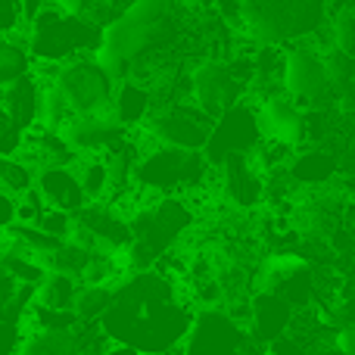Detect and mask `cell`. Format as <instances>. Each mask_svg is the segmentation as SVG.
<instances>
[{
    "label": "cell",
    "mask_w": 355,
    "mask_h": 355,
    "mask_svg": "<svg viewBox=\"0 0 355 355\" xmlns=\"http://www.w3.org/2000/svg\"><path fill=\"white\" fill-rule=\"evenodd\" d=\"M44 6H47V0H19V10H22V22H25V28H28V22L44 10Z\"/></svg>",
    "instance_id": "cell-33"
},
{
    "label": "cell",
    "mask_w": 355,
    "mask_h": 355,
    "mask_svg": "<svg viewBox=\"0 0 355 355\" xmlns=\"http://www.w3.org/2000/svg\"><path fill=\"white\" fill-rule=\"evenodd\" d=\"M110 302H112V287H81L72 312L78 315L81 324H97L103 318V312L110 309Z\"/></svg>",
    "instance_id": "cell-24"
},
{
    "label": "cell",
    "mask_w": 355,
    "mask_h": 355,
    "mask_svg": "<svg viewBox=\"0 0 355 355\" xmlns=\"http://www.w3.org/2000/svg\"><path fill=\"white\" fill-rule=\"evenodd\" d=\"M78 290H81V284L75 277L47 271V277L35 287V306L53 309V312H72L75 300H78Z\"/></svg>",
    "instance_id": "cell-20"
},
{
    "label": "cell",
    "mask_w": 355,
    "mask_h": 355,
    "mask_svg": "<svg viewBox=\"0 0 355 355\" xmlns=\"http://www.w3.org/2000/svg\"><path fill=\"white\" fill-rule=\"evenodd\" d=\"M327 50H337V53L355 56V3L343 0L337 10L327 12Z\"/></svg>",
    "instance_id": "cell-21"
},
{
    "label": "cell",
    "mask_w": 355,
    "mask_h": 355,
    "mask_svg": "<svg viewBox=\"0 0 355 355\" xmlns=\"http://www.w3.org/2000/svg\"><path fill=\"white\" fill-rule=\"evenodd\" d=\"M44 85H50L56 94H60L66 110H69V116H94V112L110 110L112 87H116L91 62V56H81V60L56 66L53 78L44 81Z\"/></svg>",
    "instance_id": "cell-7"
},
{
    "label": "cell",
    "mask_w": 355,
    "mask_h": 355,
    "mask_svg": "<svg viewBox=\"0 0 355 355\" xmlns=\"http://www.w3.org/2000/svg\"><path fill=\"white\" fill-rule=\"evenodd\" d=\"M31 227H37V231H44L47 237L62 240V243H66V240L72 237V231H75V215L60 212V209H44Z\"/></svg>",
    "instance_id": "cell-26"
},
{
    "label": "cell",
    "mask_w": 355,
    "mask_h": 355,
    "mask_svg": "<svg viewBox=\"0 0 355 355\" xmlns=\"http://www.w3.org/2000/svg\"><path fill=\"white\" fill-rule=\"evenodd\" d=\"M12 225H16V196L0 190V234L10 231Z\"/></svg>",
    "instance_id": "cell-31"
},
{
    "label": "cell",
    "mask_w": 355,
    "mask_h": 355,
    "mask_svg": "<svg viewBox=\"0 0 355 355\" xmlns=\"http://www.w3.org/2000/svg\"><path fill=\"white\" fill-rule=\"evenodd\" d=\"M131 184L144 196V202L162 200V196L190 200V196L209 190V184H212V166L206 162L202 153L172 150V147H150L137 159Z\"/></svg>",
    "instance_id": "cell-3"
},
{
    "label": "cell",
    "mask_w": 355,
    "mask_h": 355,
    "mask_svg": "<svg viewBox=\"0 0 355 355\" xmlns=\"http://www.w3.org/2000/svg\"><path fill=\"white\" fill-rule=\"evenodd\" d=\"M212 119L202 110H196L190 100H168L156 103L147 122L141 125V135L150 141V147H172V150H190L202 153L212 131Z\"/></svg>",
    "instance_id": "cell-5"
},
{
    "label": "cell",
    "mask_w": 355,
    "mask_h": 355,
    "mask_svg": "<svg viewBox=\"0 0 355 355\" xmlns=\"http://www.w3.org/2000/svg\"><path fill=\"white\" fill-rule=\"evenodd\" d=\"M47 3L56 6L60 12H66V16H85L94 0H47Z\"/></svg>",
    "instance_id": "cell-32"
},
{
    "label": "cell",
    "mask_w": 355,
    "mask_h": 355,
    "mask_svg": "<svg viewBox=\"0 0 355 355\" xmlns=\"http://www.w3.org/2000/svg\"><path fill=\"white\" fill-rule=\"evenodd\" d=\"M259 144H262V135H259L252 103L240 100L237 106H231L227 112H221L215 119L212 131H209V141L202 147V156H206V162L212 168H218L227 156H250Z\"/></svg>",
    "instance_id": "cell-9"
},
{
    "label": "cell",
    "mask_w": 355,
    "mask_h": 355,
    "mask_svg": "<svg viewBox=\"0 0 355 355\" xmlns=\"http://www.w3.org/2000/svg\"><path fill=\"white\" fill-rule=\"evenodd\" d=\"M22 141H25V131L19 125H12L10 119L0 122V156L3 159H16L19 150H22Z\"/></svg>",
    "instance_id": "cell-28"
},
{
    "label": "cell",
    "mask_w": 355,
    "mask_h": 355,
    "mask_svg": "<svg viewBox=\"0 0 355 355\" xmlns=\"http://www.w3.org/2000/svg\"><path fill=\"white\" fill-rule=\"evenodd\" d=\"M327 349L334 355H355V327H334Z\"/></svg>",
    "instance_id": "cell-30"
},
{
    "label": "cell",
    "mask_w": 355,
    "mask_h": 355,
    "mask_svg": "<svg viewBox=\"0 0 355 355\" xmlns=\"http://www.w3.org/2000/svg\"><path fill=\"white\" fill-rule=\"evenodd\" d=\"M352 119H355V116H352Z\"/></svg>",
    "instance_id": "cell-37"
},
{
    "label": "cell",
    "mask_w": 355,
    "mask_h": 355,
    "mask_svg": "<svg viewBox=\"0 0 355 355\" xmlns=\"http://www.w3.org/2000/svg\"><path fill=\"white\" fill-rule=\"evenodd\" d=\"M25 28L19 0H0V37H19V31Z\"/></svg>",
    "instance_id": "cell-27"
},
{
    "label": "cell",
    "mask_w": 355,
    "mask_h": 355,
    "mask_svg": "<svg viewBox=\"0 0 355 355\" xmlns=\"http://www.w3.org/2000/svg\"><path fill=\"white\" fill-rule=\"evenodd\" d=\"M56 135L66 141L75 156H103L106 150L122 144L131 131L112 116V110H103L94 116H72Z\"/></svg>",
    "instance_id": "cell-12"
},
{
    "label": "cell",
    "mask_w": 355,
    "mask_h": 355,
    "mask_svg": "<svg viewBox=\"0 0 355 355\" xmlns=\"http://www.w3.org/2000/svg\"><path fill=\"white\" fill-rule=\"evenodd\" d=\"M97 41L100 25L85 16H66L50 3L25 28V47H28L31 62H47V66H62V62L91 56Z\"/></svg>",
    "instance_id": "cell-4"
},
{
    "label": "cell",
    "mask_w": 355,
    "mask_h": 355,
    "mask_svg": "<svg viewBox=\"0 0 355 355\" xmlns=\"http://www.w3.org/2000/svg\"><path fill=\"white\" fill-rule=\"evenodd\" d=\"M284 50L281 60V81L277 91L287 100H293L302 112L309 110H324L327 94H331V81H327L324 56L318 47H309V41L290 44Z\"/></svg>",
    "instance_id": "cell-6"
},
{
    "label": "cell",
    "mask_w": 355,
    "mask_h": 355,
    "mask_svg": "<svg viewBox=\"0 0 355 355\" xmlns=\"http://www.w3.org/2000/svg\"><path fill=\"white\" fill-rule=\"evenodd\" d=\"M0 103H3V116L22 131H31L37 125V103H41V81L35 75H22L12 85L0 91Z\"/></svg>",
    "instance_id": "cell-18"
},
{
    "label": "cell",
    "mask_w": 355,
    "mask_h": 355,
    "mask_svg": "<svg viewBox=\"0 0 355 355\" xmlns=\"http://www.w3.org/2000/svg\"><path fill=\"white\" fill-rule=\"evenodd\" d=\"M218 172V190L234 212H250L259 202H265V178L259 175L250 156H227Z\"/></svg>",
    "instance_id": "cell-13"
},
{
    "label": "cell",
    "mask_w": 355,
    "mask_h": 355,
    "mask_svg": "<svg viewBox=\"0 0 355 355\" xmlns=\"http://www.w3.org/2000/svg\"><path fill=\"white\" fill-rule=\"evenodd\" d=\"M187 100L215 122L221 112L246 100V87L237 85L225 56H202L187 72Z\"/></svg>",
    "instance_id": "cell-8"
},
{
    "label": "cell",
    "mask_w": 355,
    "mask_h": 355,
    "mask_svg": "<svg viewBox=\"0 0 355 355\" xmlns=\"http://www.w3.org/2000/svg\"><path fill=\"white\" fill-rule=\"evenodd\" d=\"M3 119H6V116H3V103H0V122H3Z\"/></svg>",
    "instance_id": "cell-36"
},
{
    "label": "cell",
    "mask_w": 355,
    "mask_h": 355,
    "mask_svg": "<svg viewBox=\"0 0 355 355\" xmlns=\"http://www.w3.org/2000/svg\"><path fill=\"white\" fill-rule=\"evenodd\" d=\"M175 12V0H128L119 16L131 19L137 25H147V28H156V25L168 22Z\"/></svg>",
    "instance_id": "cell-23"
},
{
    "label": "cell",
    "mask_w": 355,
    "mask_h": 355,
    "mask_svg": "<svg viewBox=\"0 0 355 355\" xmlns=\"http://www.w3.org/2000/svg\"><path fill=\"white\" fill-rule=\"evenodd\" d=\"M343 172V162L334 150L327 147H306L296 150L293 159L287 166V178L293 187H309V190H324Z\"/></svg>",
    "instance_id": "cell-16"
},
{
    "label": "cell",
    "mask_w": 355,
    "mask_h": 355,
    "mask_svg": "<svg viewBox=\"0 0 355 355\" xmlns=\"http://www.w3.org/2000/svg\"><path fill=\"white\" fill-rule=\"evenodd\" d=\"M106 337L97 324H78L60 334H25L16 355H103Z\"/></svg>",
    "instance_id": "cell-14"
},
{
    "label": "cell",
    "mask_w": 355,
    "mask_h": 355,
    "mask_svg": "<svg viewBox=\"0 0 355 355\" xmlns=\"http://www.w3.org/2000/svg\"><path fill=\"white\" fill-rule=\"evenodd\" d=\"M35 190L41 193L44 206L47 209H60V212L78 215L87 206V196L78 184L72 166H53V168H41L35 175Z\"/></svg>",
    "instance_id": "cell-17"
},
{
    "label": "cell",
    "mask_w": 355,
    "mask_h": 355,
    "mask_svg": "<svg viewBox=\"0 0 355 355\" xmlns=\"http://www.w3.org/2000/svg\"><path fill=\"white\" fill-rule=\"evenodd\" d=\"M293 315L296 312L277 293H252L250 296V324H246V337H250L256 346L275 343V340H281L290 334Z\"/></svg>",
    "instance_id": "cell-15"
},
{
    "label": "cell",
    "mask_w": 355,
    "mask_h": 355,
    "mask_svg": "<svg viewBox=\"0 0 355 355\" xmlns=\"http://www.w3.org/2000/svg\"><path fill=\"white\" fill-rule=\"evenodd\" d=\"M243 37L256 47H287L324 35L327 0H237Z\"/></svg>",
    "instance_id": "cell-2"
},
{
    "label": "cell",
    "mask_w": 355,
    "mask_h": 355,
    "mask_svg": "<svg viewBox=\"0 0 355 355\" xmlns=\"http://www.w3.org/2000/svg\"><path fill=\"white\" fill-rule=\"evenodd\" d=\"M156 106V97H153V87L147 85H137V81L125 78L119 81L116 87H112V116L119 119V122L125 125L128 131H137L144 122H147V116L153 112Z\"/></svg>",
    "instance_id": "cell-19"
},
{
    "label": "cell",
    "mask_w": 355,
    "mask_h": 355,
    "mask_svg": "<svg viewBox=\"0 0 355 355\" xmlns=\"http://www.w3.org/2000/svg\"><path fill=\"white\" fill-rule=\"evenodd\" d=\"M72 168L78 175V184L85 190L87 202H103L110 196V175H106V166L100 156H78Z\"/></svg>",
    "instance_id": "cell-22"
},
{
    "label": "cell",
    "mask_w": 355,
    "mask_h": 355,
    "mask_svg": "<svg viewBox=\"0 0 355 355\" xmlns=\"http://www.w3.org/2000/svg\"><path fill=\"white\" fill-rule=\"evenodd\" d=\"M103 355H141L137 349H128V346H119V343H106Z\"/></svg>",
    "instance_id": "cell-35"
},
{
    "label": "cell",
    "mask_w": 355,
    "mask_h": 355,
    "mask_svg": "<svg viewBox=\"0 0 355 355\" xmlns=\"http://www.w3.org/2000/svg\"><path fill=\"white\" fill-rule=\"evenodd\" d=\"M35 168L31 166H25L22 159H3L0 156V190L3 193H10V196H22V193H28L31 187H35Z\"/></svg>",
    "instance_id": "cell-25"
},
{
    "label": "cell",
    "mask_w": 355,
    "mask_h": 355,
    "mask_svg": "<svg viewBox=\"0 0 355 355\" xmlns=\"http://www.w3.org/2000/svg\"><path fill=\"white\" fill-rule=\"evenodd\" d=\"M175 10L200 12V10H209V0H175Z\"/></svg>",
    "instance_id": "cell-34"
},
{
    "label": "cell",
    "mask_w": 355,
    "mask_h": 355,
    "mask_svg": "<svg viewBox=\"0 0 355 355\" xmlns=\"http://www.w3.org/2000/svg\"><path fill=\"white\" fill-rule=\"evenodd\" d=\"M25 340L22 321H0V355H16Z\"/></svg>",
    "instance_id": "cell-29"
},
{
    "label": "cell",
    "mask_w": 355,
    "mask_h": 355,
    "mask_svg": "<svg viewBox=\"0 0 355 355\" xmlns=\"http://www.w3.org/2000/svg\"><path fill=\"white\" fill-rule=\"evenodd\" d=\"M246 331L225 309H200L193 312L187 337L178 346V355H240L246 346Z\"/></svg>",
    "instance_id": "cell-10"
},
{
    "label": "cell",
    "mask_w": 355,
    "mask_h": 355,
    "mask_svg": "<svg viewBox=\"0 0 355 355\" xmlns=\"http://www.w3.org/2000/svg\"><path fill=\"white\" fill-rule=\"evenodd\" d=\"M250 103H252V112H256V125L262 141L284 144L293 153L306 147V112L293 100H287L281 91H275V94L250 100Z\"/></svg>",
    "instance_id": "cell-11"
},
{
    "label": "cell",
    "mask_w": 355,
    "mask_h": 355,
    "mask_svg": "<svg viewBox=\"0 0 355 355\" xmlns=\"http://www.w3.org/2000/svg\"><path fill=\"white\" fill-rule=\"evenodd\" d=\"M193 306L187 302L181 284L137 271L112 287V302L97 321L106 343L137 349L141 355H166L187 337Z\"/></svg>",
    "instance_id": "cell-1"
}]
</instances>
